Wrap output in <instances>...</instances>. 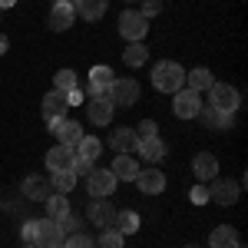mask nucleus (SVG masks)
<instances>
[{
  "mask_svg": "<svg viewBox=\"0 0 248 248\" xmlns=\"http://www.w3.org/2000/svg\"><path fill=\"white\" fill-rule=\"evenodd\" d=\"M153 86L159 93H179L186 86V70L175 60H162L153 66Z\"/></svg>",
  "mask_w": 248,
  "mask_h": 248,
  "instance_id": "nucleus-1",
  "label": "nucleus"
},
{
  "mask_svg": "<svg viewBox=\"0 0 248 248\" xmlns=\"http://www.w3.org/2000/svg\"><path fill=\"white\" fill-rule=\"evenodd\" d=\"M205 93H209V106L222 109V113H235L242 106V93L235 86H229V83H212Z\"/></svg>",
  "mask_w": 248,
  "mask_h": 248,
  "instance_id": "nucleus-2",
  "label": "nucleus"
},
{
  "mask_svg": "<svg viewBox=\"0 0 248 248\" xmlns=\"http://www.w3.org/2000/svg\"><path fill=\"white\" fill-rule=\"evenodd\" d=\"M119 33L129 40V43L146 40V33H149V17H142L139 10H126V14L119 17Z\"/></svg>",
  "mask_w": 248,
  "mask_h": 248,
  "instance_id": "nucleus-3",
  "label": "nucleus"
},
{
  "mask_svg": "<svg viewBox=\"0 0 248 248\" xmlns=\"http://www.w3.org/2000/svg\"><path fill=\"white\" fill-rule=\"evenodd\" d=\"M106 99H109L113 106L129 109L136 99H139V83H136V79H113L109 90H106Z\"/></svg>",
  "mask_w": 248,
  "mask_h": 248,
  "instance_id": "nucleus-4",
  "label": "nucleus"
},
{
  "mask_svg": "<svg viewBox=\"0 0 248 248\" xmlns=\"http://www.w3.org/2000/svg\"><path fill=\"white\" fill-rule=\"evenodd\" d=\"M172 96H175V99H172V113L179 116V119H195V116H199V109H202V93L182 86L179 93H172Z\"/></svg>",
  "mask_w": 248,
  "mask_h": 248,
  "instance_id": "nucleus-5",
  "label": "nucleus"
},
{
  "mask_svg": "<svg viewBox=\"0 0 248 248\" xmlns=\"http://www.w3.org/2000/svg\"><path fill=\"white\" fill-rule=\"evenodd\" d=\"M116 182H119V179H116L109 169H93L90 175H86V189H90L93 199H106V195H113Z\"/></svg>",
  "mask_w": 248,
  "mask_h": 248,
  "instance_id": "nucleus-6",
  "label": "nucleus"
},
{
  "mask_svg": "<svg viewBox=\"0 0 248 248\" xmlns=\"http://www.w3.org/2000/svg\"><path fill=\"white\" fill-rule=\"evenodd\" d=\"M63 242H66V229H63L60 222H53V218H46V222H40L37 242H33L37 248H60Z\"/></svg>",
  "mask_w": 248,
  "mask_h": 248,
  "instance_id": "nucleus-7",
  "label": "nucleus"
},
{
  "mask_svg": "<svg viewBox=\"0 0 248 248\" xmlns=\"http://www.w3.org/2000/svg\"><path fill=\"white\" fill-rule=\"evenodd\" d=\"M86 215H90V222H96L99 229H113L119 212H116L113 202H106V199H93V202H90V209H86Z\"/></svg>",
  "mask_w": 248,
  "mask_h": 248,
  "instance_id": "nucleus-8",
  "label": "nucleus"
},
{
  "mask_svg": "<svg viewBox=\"0 0 248 248\" xmlns=\"http://www.w3.org/2000/svg\"><path fill=\"white\" fill-rule=\"evenodd\" d=\"M209 199L215 205H235L238 202V186L232 179H215L212 189H209Z\"/></svg>",
  "mask_w": 248,
  "mask_h": 248,
  "instance_id": "nucleus-9",
  "label": "nucleus"
},
{
  "mask_svg": "<svg viewBox=\"0 0 248 248\" xmlns=\"http://www.w3.org/2000/svg\"><path fill=\"white\" fill-rule=\"evenodd\" d=\"M136 186H139V192H146V195H159V192L166 189V175L159 169H139L136 172Z\"/></svg>",
  "mask_w": 248,
  "mask_h": 248,
  "instance_id": "nucleus-10",
  "label": "nucleus"
},
{
  "mask_svg": "<svg viewBox=\"0 0 248 248\" xmlns=\"http://www.w3.org/2000/svg\"><path fill=\"white\" fill-rule=\"evenodd\" d=\"M113 79L116 77H113L109 66H93V70H90V99H103Z\"/></svg>",
  "mask_w": 248,
  "mask_h": 248,
  "instance_id": "nucleus-11",
  "label": "nucleus"
},
{
  "mask_svg": "<svg viewBox=\"0 0 248 248\" xmlns=\"http://www.w3.org/2000/svg\"><path fill=\"white\" fill-rule=\"evenodd\" d=\"M23 195H27V199H37V202H46V199L53 195V186H50V179H43V175H27V179H23Z\"/></svg>",
  "mask_w": 248,
  "mask_h": 248,
  "instance_id": "nucleus-12",
  "label": "nucleus"
},
{
  "mask_svg": "<svg viewBox=\"0 0 248 248\" xmlns=\"http://www.w3.org/2000/svg\"><path fill=\"white\" fill-rule=\"evenodd\" d=\"M73 155H77V149H70V146H53L50 153H46V169L50 172H63V169H70L73 166Z\"/></svg>",
  "mask_w": 248,
  "mask_h": 248,
  "instance_id": "nucleus-13",
  "label": "nucleus"
},
{
  "mask_svg": "<svg viewBox=\"0 0 248 248\" xmlns=\"http://www.w3.org/2000/svg\"><path fill=\"white\" fill-rule=\"evenodd\" d=\"M113 103L103 96V99H90V106H86V116H90V123L93 126H109V119H113Z\"/></svg>",
  "mask_w": 248,
  "mask_h": 248,
  "instance_id": "nucleus-14",
  "label": "nucleus"
},
{
  "mask_svg": "<svg viewBox=\"0 0 248 248\" xmlns=\"http://www.w3.org/2000/svg\"><path fill=\"white\" fill-rule=\"evenodd\" d=\"M66 109H70V103H66V93L53 90V93L43 96V119H60V116H66Z\"/></svg>",
  "mask_w": 248,
  "mask_h": 248,
  "instance_id": "nucleus-15",
  "label": "nucleus"
},
{
  "mask_svg": "<svg viewBox=\"0 0 248 248\" xmlns=\"http://www.w3.org/2000/svg\"><path fill=\"white\" fill-rule=\"evenodd\" d=\"M73 17H77L73 3H53V10H50V30H57V33H63V30H70V23H73Z\"/></svg>",
  "mask_w": 248,
  "mask_h": 248,
  "instance_id": "nucleus-16",
  "label": "nucleus"
},
{
  "mask_svg": "<svg viewBox=\"0 0 248 248\" xmlns=\"http://www.w3.org/2000/svg\"><path fill=\"white\" fill-rule=\"evenodd\" d=\"M192 172H195V179H215L218 175V159L212 153H199L192 159Z\"/></svg>",
  "mask_w": 248,
  "mask_h": 248,
  "instance_id": "nucleus-17",
  "label": "nucleus"
},
{
  "mask_svg": "<svg viewBox=\"0 0 248 248\" xmlns=\"http://www.w3.org/2000/svg\"><path fill=\"white\" fill-rule=\"evenodd\" d=\"M109 146H113L119 155H129V153H136L139 139H136L133 129H113V136H109Z\"/></svg>",
  "mask_w": 248,
  "mask_h": 248,
  "instance_id": "nucleus-18",
  "label": "nucleus"
},
{
  "mask_svg": "<svg viewBox=\"0 0 248 248\" xmlns=\"http://www.w3.org/2000/svg\"><path fill=\"white\" fill-rule=\"evenodd\" d=\"M136 153L142 155L146 162H159V159L166 155V142H162L159 136H155V139H142V142L136 146Z\"/></svg>",
  "mask_w": 248,
  "mask_h": 248,
  "instance_id": "nucleus-19",
  "label": "nucleus"
},
{
  "mask_svg": "<svg viewBox=\"0 0 248 248\" xmlns=\"http://www.w3.org/2000/svg\"><path fill=\"white\" fill-rule=\"evenodd\" d=\"M186 83H189V90L202 93V90H209L212 83H215V77H212V70H205V66H195V70L186 73Z\"/></svg>",
  "mask_w": 248,
  "mask_h": 248,
  "instance_id": "nucleus-20",
  "label": "nucleus"
},
{
  "mask_svg": "<svg viewBox=\"0 0 248 248\" xmlns=\"http://www.w3.org/2000/svg\"><path fill=\"white\" fill-rule=\"evenodd\" d=\"M199 116H202V123L212 126V129H229V126H232V113H222V109H215V106L199 109Z\"/></svg>",
  "mask_w": 248,
  "mask_h": 248,
  "instance_id": "nucleus-21",
  "label": "nucleus"
},
{
  "mask_svg": "<svg viewBox=\"0 0 248 248\" xmlns=\"http://www.w3.org/2000/svg\"><path fill=\"white\" fill-rule=\"evenodd\" d=\"M209 245L212 248H235V245H238V232L232 229V225H218V229L212 232Z\"/></svg>",
  "mask_w": 248,
  "mask_h": 248,
  "instance_id": "nucleus-22",
  "label": "nucleus"
},
{
  "mask_svg": "<svg viewBox=\"0 0 248 248\" xmlns=\"http://www.w3.org/2000/svg\"><path fill=\"white\" fill-rule=\"evenodd\" d=\"M73 10H77L83 20H93V23H96V20L106 14V0H77Z\"/></svg>",
  "mask_w": 248,
  "mask_h": 248,
  "instance_id": "nucleus-23",
  "label": "nucleus"
},
{
  "mask_svg": "<svg viewBox=\"0 0 248 248\" xmlns=\"http://www.w3.org/2000/svg\"><path fill=\"white\" fill-rule=\"evenodd\" d=\"M57 139L63 142V146L77 149V146H79V139H83V126H79V123H70V119H63V126H60Z\"/></svg>",
  "mask_w": 248,
  "mask_h": 248,
  "instance_id": "nucleus-24",
  "label": "nucleus"
},
{
  "mask_svg": "<svg viewBox=\"0 0 248 248\" xmlns=\"http://www.w3.org/2000/svg\"><path fill=\"white\" fill-rule=\"evenodd\" d=\"M43 205H46V215H50L53 222H60L63 215H70V202H66V195H63V192H53Z\"/></svg>",
  "mask_w": 248,
  "mask_h": 248,
  "instance_id": "nucleus-25",
  "label": "nucleus"
},
{
  "mask_svg": "<svg viewBox=\"0 0 248 248\" xmlns=\"http://www.w3.org/2000/svg\"><path fill=\"white\" fill-rule=\"evenodd\" d=\"M116 175V179H136V172H139V166H136L129 155H116V162H113V169H109Z\"/></svg>",
  "mask_w": 248,
  "mask_h": 248,
  "instance_id": "nucleus-26",
  "label": "nucleus"
},
{
  "mask_svg": "<svg viewBox=\"0 0 248 248\" xmlns=\"http://www.w3.org/2000/svg\"><path fill=\"white\" fill-rule=\"evenodd\" d=\"M146 57H149V46H142V40H139V43H129V46L123 50V60H126L129 66H142Z\"/></svg>",
  "mask_w": 248,
  "mask_h": 248,
  "instance_id": "nucleus-27",
  "label": "nucleus"
},
{
  "mask_svg": "<svg viewBox=\"0 0 248 248\" xmlns=\"http://www.w3.org/2000/svg\"><path fill=\"white\" fill-rule=\"evenodd\" d=\"M50 186H53V192H73V186H77V175L70 169H63V172H53V179H50Z\"/></svg>",
  "mask_w": 248,
  "mask_h": 248,
  "instance_id": "nucleus-28",
  "label": "nucleus"
},
{
  "mask_svg": "<svg viewBox=\"0 0 248 248\" xmlns=\"http://www.w3.org/2000/svg\"><path fill=\"white\" fill-rule=\"evenodd\" d=\"M136 229H139V215H136V212H119V215H116V232L133 235Z\"/></svg>",
  "mask_w": 248,
  "mask_h": 248,
  "instance_id": "nucleus-29",
  "label": "nucleus"
},
{
  "mask_svg": "<svg viewBox=\"0 0 248 248\" xmlns=\"http://www.w3.org/2000/svg\"><path fill=\"white\" fill-rule=\"evenodd\" d=\"M77 155H83V159H90L93 162L96 155H99V139H93V136H83L77 146Z\"/></svg>",
  "mask_w": 248,
  "mask_h": 248,
  "instance_id": "nucleus-30",
  "label": "nucleus"
},
{
  "mask_svg": "<svg viewBox=\"0 0 248 248\" xmlns=\"http://www.w3.org/2000/svg\"><path fill=\"white\" fill-rule=\"evenodd\" d=\"M53 83H57L60 93H73V90H77V73H73V70H60L57 77H53Z\"/></svg>",
  "mask_w": 248,
  "mask_h": 248,
  "instance_id": "nucleus-31",
  "label": "nucleus"
},
{
  "mask_svg": "<svg viewBox=\"0 0 248 248\" xmlns=\"http://www.w3.org/2000/svg\"><path fill=\"white\" fill-rule=\"evenodd\" d=\"M123 232H116V229H109V232H103L99 235V242H96V248H123Z\"/></svg>",
  "mask_w": 248,
  "mask_h": 248,
  "instance_id": "nucleus-32",
  "label": "nucleus"
},
{
  "mask_svg": "<svg viewBox=\"0 0 248 248\" xmlns=\"http://www.w3.org/2000/svg\"><path fill=\"white\" fill-rule=\"evenodd\" d=\"M60 248H96V245H93V238H90V235L77 232V235H70V238H66Z\"/></svg>",
  "mask_w": 248,
  "mask_h": 248,
  "instance_id": "nucleus-33",
  "label": "nucleus"
},
{
  "mask_svg": "<svg viewBox=\"0 0 248 248\" xmlns=\"http://www.w3.org/2000/svg\"><path fill=\"white\" fill-rule=\"evenodd\" d=\"M159 136V129H155V123L153 119H146V123H139V129H136V139L142 142V139H155Z\"/></svg>",
  "mask_w": 248,
  "mask_h": 248,
  "instance_id": "nucleus-34",
  "label": "nucleus"
},
{
  "mask_svg": "<svg viewBox=\"0 0 248 248\" xmlns=\"http://www.w3.org/2000/svg\"><path fill=\"white\" fill-rule=\"evenodd\" d=\"M70 172H73V175H90V172H93V162H90V159H83V155H73Z\"/></svg>",
  "mask_w": 248,
  "mask_h": 248,
  "instance_id": "nucleus-35",
  "label": "nucleus"
},
{
  "mask_svg": "<svg viewBox=\"0 0 248 248\" xmlns=\"http://www.w3.org/2000/svg\"><path fill=\"white\" fill-rule=\"evenodd\" d=\"M37 232H40V222H37V218H30V222H23V232H20V235H23L27 245H33V242H37Z\"/></svg>",
  "mask_w": 248,
  "mask_h": 248,
  "instance_id": "nucleus-36",
  "label": "nucleus"
},
{
  "mask_svg": "<svg viewBox=\"0 0 248 248\" xmlns=\"http://www.w3.org/2000/svg\"><path fill=\"white\" fill-rule=\"evenodd\" d=\"M159 10H162V0H142V10H139V14H142V17H155Z\"/></svg>",
  "mask_w": 248,
  "mask_h": 248,
  "instance_id": "nucleus-37",
  "label": "nucleus"
},
{
  "mask_svg": "<svg viewBox=\"0 0 248 248\" xmlns=\"http://www.w3.org/2000/svg\"><path fill=\"white\" fill-rule=\"evenodd\" d=\"M192 202H195V205H202V202H209V189H202V186H195V189H192Z\"/></svg>",
  "mask_w": 248,
  "mask_h": 248,
  "instance_id": "nucleus-38",
  "label": "nucleus"
},
{
  "mask_svg": "<svg viewBox=\"0 0 248 248\" xmlns=\"http://www.w3.org/2000/svg\"><path fill=\"white\" fill-rule=\"evenodd\" d=\"M3 53H7V37L0 33V57H3Z\"/></svg>",
  "mask_w": 248,
  "mask_h": 248,
  "instance_id": "nucleus-39",
  "label": "nucleus"
},
{
  "mask_svg": "<svg viewBox=\"0 0 248 248\" xmlns=\"http://www.w3.org/2000/svg\"><path fill=\"white\" fill-rule=\"evenodd\" d=\"M17 0H0V10H7V7H14Z\"/></svg>",
  "mask_w": 248,
  "mask_h": 248,
  "instance_id": "nucleus-40",
  "label": "nucleus"
},
{
  "mask_svg": "<svg viewBox=\"0 0 248 248\" xmlns=\"http://www.w3.org/2000/svg\"><path fill=\"white\" fill-rule=\"evenodd\" d=\"M53 3H70V0H53Z\"/></svg>",
  "mask_w": 248,
  "mask_h": 248,
  "instance_id": "nucleus-41",
  "label": "nucleus"
},
{
  "mask_svg": "<svg viewBox=\"0 0 248 248\" xmlns=\"http://www.w3.org/2000/svg\"><path fill=\"white\" fill-rule=\"evenodd\" d=\"M186 248H199V245H186Z\"/></svg>",
  "mask_w": 248,
  "mask_h": 248,
  "instance_id": "nucleus-42",
  "label": "nucleus"
},
{
  "mask_svg": "<svg viewBox=\"0 0 248 248\" xmlns=\"http://www.w3.org/2000/svg\"><path fill=\"white\" fill-rule=\"evenodd\" d=\"M27 248H37V245H27Z\"/></svg>",
  "mask_w": 248,
  "mask_h": 248,
  "instance_id": "nucleus-43",
  "label": "nucleus"
},
{
  "mask_svg": "<svg viewBox=\"0 0 248 248\" xmlns=\"http://www.w3.org/2000/svg\"><path fill=\"white\" fill-rule=\"evenodd\" d=\"M235 248H242V245H235Z\"/></svg>",
  "mask_w": 248,
  "mask_h": 248,
  "instance_id": "nucleus-44",
  "label": "nucleus"
}]
</instances>
